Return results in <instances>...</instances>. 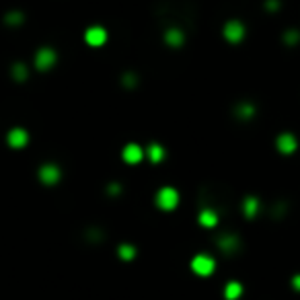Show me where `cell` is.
I'll use <instances>...</instances> for the list:
<instances>
[{"label": "cell", "mask_w": 300, "mask_h": 300, "mask_svg": "<svg viewBox=\"0 0 300 300\" xmlns=\"http://www.w3.org/2000/svg\"><path fill=\"white\" fill-rule=\"evenodd\" d=\"M278 146H280L282 152H292V150L296 148V140H294L292 134H282L280 140H278Z\"/></svg>", "instance_id": "5"}, {"label": "cell", "mask_w": 300, "mask_h": 300, "mask_svg": "<svg viewBox=\"0 0 300 300\" xmlns=\"http://www.w3.org/2000/svg\"><path fill=\"white\" fill-rule=\"evenodd\" d=\"M243 33H245V29H243V25L239 21H230L226 23V27H224V37H226L228 41H239Z\"/></svg>", "instance_id": "2"}, {"label": "cell", "mask_w": 300, "mask_h": 300, "mask_svg": "<svg viewBox=\"0 0 300 300\" xmlns=\"http://www.w3.org/2000/svg\"><path fill=\"white\" fill-rule=\"evenodd\" d=\"M41 179L45 183H54V181H58V169L48 165V167H43L41 169Z\"/></svg>", "instance_id": "8"}, {"label": "cell", "mask_w": 300, "mask_h": 300, "mask_svg": "<svg viewBox=\"0 0 300 300\" xmlns=\"http://www.w3.org/2000/svg\"><path fill=\"white\" fill-rule=\"evenodd\" d=\"M105 37H107V35H105V31H103L101 27H93V29L87 31V41H89L91 45H95V48L105 41Z\"/></svg>", "instance_id": "3"}, {"label": "cell", "mask_w": 300, "mask_h": 300, "mask_svg": "<svg viewBox=\"0 0 300 300\" xmlns=\"http://www.w3.org/2000/svg\"><path fill=\"white\" fill-rule=\"evenodd\" d=\"M202 224H206V226H214V224H216V216H214V212L206 210L202 214Z\"/></svg>", "instance_id": "11"}, {"label": "cell", "mask_w": 300, "mask_h": 300, "mask_svg": "<svg viewBox=\"0 0 300 300\" xmlns=\"http://www.w3.org/2000/svg\"><path fill=\"white\" fill-rule=\"evenodd\" d=\"M167 41H169V43H173V45H179V43H181V33L177 31V29L169 31V33H167Z\"/></svg>", "instance_id": "12"}, {"label": "cell", "mask_w": 300, "mask_h": 300, "mask_svg": "<svg viewBox=\"0 0 300 300\" xmlns=\"http://www.w3.org/2000/svg\"><path fill=\"white\" fill-rule=\"evenodd\" d=\"M54 60H56V56H54V52L52 50H41L39 54H37V66L39 68H50L52 64H54Z\"/></svg>", "instance_id": "4"}, {"label": "cell", "mask_w": 300, "mask_h": 300, "mask_svg": "<svg viewBox=\"0 0 300 300\" xmlns=\"http://www.w3.org/2000/svg\"><path fill=\"white\" fill-rule=\"evenodd\" d=\"M124 158L128 163H140V158H142V150H140L136 144H130L124 150Z\"/></svg>", "instance_id": "6"}, {"label": "cell", "mask_w": 300, "mask_h": 300, "mask_svg": "<svg viewBox=\"0 0 300 300\" xmlns=\"http://www.w3.org/2000/svg\"><path fill=\"white\" fill-rule=\"evenodd\" d=\"M255 208H257V202L255 200H249L247 202V214H255Z\"/></svg>", "instance_id": "13"}, {"label": "cell", "mask_w": 300, "mask_h": 300, "mask_svg": "<svg viewBox=\"0 0 300 300\" xmlns=\"http://www.w3.org/2000/svg\"><path fill=\"white\" fill-rule=\"evenodd\" d=\"M8 142H11L15 148H21L27 142V134L23 132V130H13V132L8 134Z\"/></svg>", "instance_id": "7"}, {"label": "cell", "mask_w": 300, "mask_h": 300, "mask_svg": "<svg viewBox=\"0 0 300 300\" xmlns=\"http://www.w3.org/2000/svg\"><path fill=\"white\" fill-rule=\"evenodd\" d=\"M148 156H150V161L152 163H158L163 158V148L161 146H156V144H152L148 148Z\"/></svg>", "instance_id": "10"}, {"label": "cell", "mask_w": 300, "mask_h": 300, "mask_svg": "<svg viewBox=\"0 0 300 300\" xmlns=\"http://www.w3.org/2000/svg\"><path fill=\"white\" fill-rule=\"evenodd\" d=\"M193 269L200 271V274H208V271L212 269V261L208 257H198L193 261Z\"/></svg>", "instance_id": "9"}, {"label": "cell", "mask_w": 300, "mask_h": 300, "mask_svg": "<svg viewBox=\"0 0 300 300\" xmlns=\"http://www.w3.org/2000/svg\"><path fill=\"white\" fill-rule=\"evenodd\" d=\"M177 200H179V195H177V191L171 189V187H165V189H161L156 195V202L163 210H173L177 206Z\"/></svg>", "instance_id": "1"}]
</instances>
